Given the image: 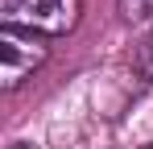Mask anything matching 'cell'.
<instances>
[{"instance_id":"cell-1","label":"cell","mask_w":153,"mask_h":149,"mask_svg":"<svg viewBox=\"0 0 153 149\" xmlns=\"http://www.w3.org/2000/svg\"><path fill=\"white\" fill-rule=\"evenodd\" d=\"M83 0H0V17L8 29H25L37 37H62L79 25Z\"/></svg>"},{"instance_id":"cell-2","label":"cell","mask_w":153,"mask_h":149,"mask_svg":"<svg viewBox=\"0 0 153 149\" xmlns=\"http://www.w3.org/2000/svg\"><path fill=\"white\" fill-rule=\"evenodd\" d=\"M46 58H50L46 37L25 33V29H8V25L0 29V87L4 91H17Z\"/></svg>"},{"instance_id":"cell-3","label":"cell","mask_w":153,"mask_h":149,"mask_svg":"<svg viewBox=\"0 0 153 149\" xmlns=\"http://www.w3.org/2000/svg\"><path fill=\"white\" fill-rule=\"evenodd\" d=\"M116 8H120V17H124L128 25L153 17V0H116Z\"/></svg>"},{"instance_id":"cell-4","label":"cell","mask_w":153,"mask_h":149,"mask_svg":"<svg viewBox=\"0 0 153 149\" xmlns=\"http://www.w3.org/2000/svg\"><path fill=\"white\" fill-rule=\"evenodd\" d=\"M137 71H141V79H145V83L153 79V33L141 42V50H137Z\"/></svg>"},{"instance_id":"cell-5","label":"cell","mask_w":153,"mask_h":149,"mask_svg":"<svg viewBox=\"0 0 153 149\" xmlns=\"http://www.w3.org/2000/svg\"><path fill=\"white\" fill-rule=\"evenodd\" d=\"M13 149H33V145H13Z\"/></svg>"}]
</instances>
